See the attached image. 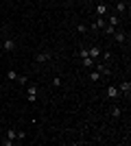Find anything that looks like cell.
Instances as JSON below:
<instances>
[{"label":"cell","instance_id":"cell-1","mask_svg":"<svg viewBox=\"0 0 131 146\" xmlns=\"http://www.w3.org/2000/svg\"><path fill=\"white\" fill-rule=\"evenodd\" d=\"M53 59V52H48V50H44V52H37L35 55V61L37 63H46V61H50Z\"/></svg>","mask_w":131,"mask_h":146},{"label":"cell","instance_id":"cell-2","mask_svg":"<svg viewBox=\"0 0 131 146\" xmlns=\"http://www.w3.org/2000/svg\"><path fill=\"white\" fill-rule=\"evenodd\" d=\"M118 92H120V94H125V96L129 98V94H131V83H129V81H122V83L118 85Z\"/></svg>","mask_w":131,"mask_h":146},{"label":"cell","instance_id":"cell-3","mask_svg":"<svg viewBox=\"0 0 131 146\" xmlns=\"http://www.w3.org/2000/svg\"><path fill=\"white\" fill-rule=\"evenodd\" d=\"M105 29V15H96V22H92V31Z\"/></svg>","mask_w":131,"mask_h":146},{"label":"cell","instance_id":"cell-4","mask_svg":"<svg viewBox=\"0 0 131 146\" xmlns=\"http://www.w3.org/2000/svg\"><path fill=\"white\" fill-rule=\"evenodd\" d=\"M118 96H120L118 87H107V98H109V100H116Z\"/></svg>","mask_w":131,"mask_h":146},{"label":"cell","instance_id":"cell-5","mask_svg":"<svg viewBox=\"0 0 131 146\" xmlns=\"http://www.w3.org/2000/svg\"><path fill=\"white\" fill-rule=\"evenodd\" d=\"M2 46H5L7 52H13V50H15V39H5V42H2Z\"/></svg>","mask_w":131,"mask_h":146},{"label":"cell","instance_id":"cell-6","mask_svg":"<svg viewBox=\"0 0 131 146\" xmlns=\"http://www.w3.org/2000/svg\"><path fill=\"white\" fill-rule=\"evenodd\" d=\"M114 39H116L118 44H125V39H127L125 31H118V29H116V33H114Z\"/></svg>","mask_w":131,"mask_h":146},{"label":"cell","instance_id":"cell-7","mask_svg":"<svg viewBox=\"0 0 131 146\" xmlns=\"http://www.w3.org/2000/svg\"><path fill=\"white\" fill-rule=\"evenodd\" d=\"M87 52H90V57H92V59H98L103 50H100L98 46H92V48H87Z\"/></svg>","mask_w":131,"mask_h":146},{"label":"cell","instance_id":"cell-8","mask_svg":"<svg viewBox=\"0 0 131 146\" xmlns=\"http://www.w3.org/2000/svg\"><path fill=\"white\" fill-rule=\"evenodd\" d=\"M94 63H96V59H92V57H83V59H81L83 68H94Z\"/></svg>","mask_w":131,"mask_h":146},{"label":"cell","instance_id":"cell-9","mask_svg":"<svg viewBox=\"0 0 131 146\" xmlns=\"http://www.w3.org/2000/svg\"><path fill=\"white\" fill-rule=\"evenodd\" d=\"M26 96H37V85L26 83Z\"/></svg>","mask_w":131,"mask_h":146},{"label":"cell","instance_id":"cell-10","mask_svg":"<svg viewBox=\"0 0 131 146\" xmlns=\"http://www.w3.org/2000/svg\"><path fill=\"white\" fill-rule=\"evenodd\" d=\"M127 9V2H116V15H122Z\"/></svg>","mask_w":131,"mask_h":146},{"label":"cell","instance_id":"cell-11","mask_svg":"<svg viewBox=\"0 0 131 146\" xmlns=\"http://www.w3.org/2000/svg\"><path fill=\"white\" fill-rule=\"evenodd\" d=\"M105 13H107V5H105V2L96 5V15H105Z\"/></svg>","mask_w":131,"mask_h":146},{"label":"cell","instance_id":"cell-12","mask_svg":"<svg viewBox=\"0 0 131 146\" xmlns=\"http://www.w3.org/2000/svg\"><path fill=\"white\" fill-rule=\"evenodd\" d=\"M120 116H122V109H120V107H112V118L114 120H118Z\"/></svg>","mask_w":131,"mask_h":146},{"label":"cell","instance_id":"cell-13","mask_svg":"<svg viewBox=\"0 0 131 146\" xmlns=\"http://www.w3.org/2000/svg\"><path fill=\"white\" fill-rule=\"evenodd\" d=\"M103 79V76H100V72H96V70H92V72H90V81H92V83H96V81H100Z\"/></svg>","mask_w":131,"mask_h":146},{"label":"cell","instance_id":"cell-14","mask_svg":"<svg viewBox=\"0 0 131 146\" xmlns=\"http://www.w3.org/2000/svg\"><path fill=\"white\" fill-rule=\"evenodd\" d=\"M15 135H18V131H15V129H9V131H7V140L15 142Z\"/></svg>","mask_w":131,"mask_h":146},{"label":"cell","instance_id":"cell-15","mask_svg":"<svg viewBox=\"0 0 131 146\" xmlns=\"http://www.w3.org/2000/svg\"><path fill=\"white\" fill-rule=\"evenodd\" d=\"M118 24H120L118 15H109V26H118Z\"/></svg>","mask_w":131,"mask_h":146},{"label":"cell","instance_id":"cell-16","mask_svg":"<svg viewBox=\"0 0 131 146\" xmlns=\"http://www.w3.org/2000/svg\"><path fill=\"white\" fill-rule=\"evenodd\" d=\"M7 79L9 81H18V72H15V70H9V72H7Z\"/></svg>","mask_w":131,"mask_h":146},{"label":"cell","instance_id":"cell-17","mask_svg":"<svg viewBox=\"0 0 131 146\" xmlns=\"http://www.w3.org/2000/svg\"><path fill=\"white\" fill-rule=\"evenodd\" d=\"M18 83H20V85H26V83H29V76H24V74H18Z\"/></svg>","mask_w":131,"mask_h":146},{"label":"cell","instance_id":"cell-18","mask_svg":"<svg viewBox=\"0 0 131 146\" xmlns=\"http://www.w3.org/2000/svg\"><path fill=\"white\" fill-rule=\"evenodd\" d=\"M76 55H79V59H83V57H90V52H87V48H81Z\"/></svg>","mask_w":131,"mask_h":146},{"label":"cell","instance_id":"cell-19","mask_svg":"<svg viewBox=\"0 0 131 146\" xmlns=\"http://www.w3.org/2000/svg\"><path fill=\"white\" fill-rule=\"evenodd\" d=\"M15 140H26V133H24V131H18V135H15Z\"/></svg>","mask_w":131,"mask_h":146},{"label":"cell","instance_id":"cell-20","mask_svg":"<svg viewBox=\"0 0 131 146\" xmlns=\"http://www.w3.org/2000/svg\"><path fill=\"white\" fill-rule=\"evenodd\" d=\"M76 31H79V33H87V26L85 24H79V26H76Z\"/></svg>","mask_w":131,"mask_h":146},{"label":"cell","instance_id":"cell-21","mask_svg":"<svg viewBox=\"0 0 131 146\" xmlns=\"http://www.w3.org/2000/svg\"><path fill=\"white\" fill-rule=\"evenodd\" d=\"M53 85L59 87V85H61V79H59V76H55V79H53Z\"/></svg>","mask_w":131,"mask_h":146},{"label":"cell","instance_id":"cell-22","mask_svg":"<svg viewBox=\"0 0 131 146\" xmlns=\"http://www.w3.org/2000/svg\"><path fill=\"white\" fill-rule=\"evenodd\" d=\"M112 59V52H103V61H109Z\"/></svg>","mask_w":131,"mask_h":146},{"label":"cell","instance_id":"cell-23","mask_svg":"<svg viewBox=\"0 0 131 146\" xmlns=\"http://www.w3.org/2000/svg\"><path fill=\"white\" fill-rule=\"evenodd\" d=\"M116 2H127V0H116Z\"/></svg>","mask_w":131,"mask_h":146},{"label":"cell","instance_id":"cell-24","mask_svg":"<svg viewBox=\"0 0 131 146\" xmlns=\"http://www.w3.org/2000/svg\"><path fill=\"white\" fill-rule=\"evenodd\" d=\"M0 46H2V37H0Z\"/></svg>","mask_w":131,"mask_h":146},{"label":"cell","instance_id":"cell-25","mask_svg":"<svg viewBox=\"0 0 131 146\" xmlns=\"http://www.w3.org/2000/svg\"><path fill=\"white\" fill-rule=\"evenodd\" d=\"M44 2H50V0H44Z\"/></svg>","mask_w":131,"mask_h":146},{"label":"cell","instance_id":"cell-26","mask_svg":"<svg viewBox=\"0 0 131 146\" xmlns=\"http://www.w3.org/2000/svg\"><path fill=\"white\" fill-rule=\"evenodd\" d=\"M87 2H90V0H87Z\"/></svg>","mask_w":131,"mask_h":146}]
</instances>
